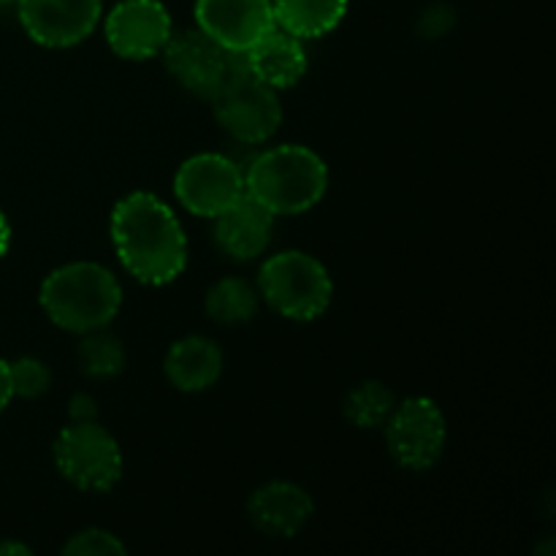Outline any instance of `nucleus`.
Masks as SVG:
<instances>
[{
	"label": "nucleus",
	"mask_w": 556,
	"mask_h": 556,
	"mask_svg": "<svg viewBox=\"0 0 556 556\" xmlns=\"http://www.w3.org/2000/svg\"><path fill=\"white\" fill-rule=\"evenodd\" d=\"M112 242L119 264L144 286H168L188 266V239L174 210L136 190L112 212Z\"/></svg>",
	"instance_id": "obj_1"
},
{
	"label": "nucleus",
	"mask_w": 556,
	"mask_h": 556,
	"mask_svg": "<svg viewBox=\"0 0 556 556\" xmlns=\"http://www.w3.org/2000/svg\"><path fill=\"white\" fill-rule=\"evenodd\" d=\"M329 168L302 144H282L255 155L244 168V193L271 215H302L324 199Z\"/></svg>",
	"instance_id": "obj_2"
},
{
	"label": "nucleus",
	"mask_w": 556,
	"mask_h": 556,
	"mask_svg": "<svg viewBox=\"0 0 556 556\" xmlns=\"http://www.w3.org/2000/svg\"><path fill=\"white\" fill-rule=\"evenodd\" d=\"M43 313L71 334L106 329L123 307L119 280L101 264L76 261L54 269L38 293Z\"/></svg>",
	"instance_id": "obj_3"
},
{
	"label": "nucleus",
	"mask_w": 556,
	"mask_h": 556,
	"mask_svg": "<svg viewBox=\"0 0 556 556\" xmlns=\"http://www.w3.org/2000/svg\"><path fill=\"white\" fill-rule=\"evenodd\" d=\"M255 288L261 299L288 320L320 318L334 293L326 266L302 250H282L266 258Z\"/></svg>",
	"instance_id": "obj_4"
},
{
	"label": "nucleus",
	"mask_w": 556,
	"mask_h": 556,
	"mask_svg": "<svg viewBox=\"0 0 556 556\" xmlns=\"http://www.w3.org/2000/svg\"><path fill=\"white\" fill-rule=\"evenodd\" d=\"M220 128L239 144H264L282 123V106L275 87L264 85L244 68L242 58L233 54V65L215 96L210 98Z\"/></svg>",
	"instance_id": "obj_5"
},
{
	"label": "nucleus",
	"mask_w": 556,
	"mask_h": 556,
	"mask_svg": "<svg viewBox=\"0 0 556 556\" xmlns=\"http://www.w3.org/2000/svg\"><path fill=\"white\" fill-rule=\"evenodd\" d=\"M54 465L81 492H109L123 478V451L98 421H71L54 440Z\"/></svg>",
	"instance_id": "obj_6"
},
{
	"label": "nucleus",
	"mask_w": 556,
	"mask_h": 556,
	"mask_svg": "<svg viewBox=\"0 0 556 556\" xmlns=\"http://www.w3.org/2000/svg\"><path fill=\"white\" fill-rule=\"evenodd\" d=\"M386 429V445L394 462L405 470H432L445 451L448 427L445 416L427 396H410L391 410Z\"/></svg>",
	"instance_id": "obj_7"
},
{
	"label": "nucleus",
	"mask_w": 556,
	"mask_h": 556,
	"mask_svg": "<svg viewBox=\"0 0 556 556\" xmlns=\"http://www.w3.org/2000/svg\"><path fill=\"white\" fill-rule=\"evenodd\" d=\"M174 193L190 215L217 217L244 195V172L231 157L201 152L179 166Z\"/></svg>",
	"instance_id": "obj_8"
},
{
	"label": "nucleus",
	"mask_w": 556,
	"mask_h": 556,
	"mask_svg": "<svg viewBox=\"0 0 556 556\" xmlns=\"http://www.w3.org/2000/svg\"><path fill=\"white\" fill-rule=\"evenodd\" d=\"M163 63L179 87L210 101L233 65V54L226 52L204 30H179L163 47Z\"/></svg>",
	"instance_id": "obj_9"
},
{
	"label": "nucleus",
	"mask_w": 556,
	"mask_h": 556,
	"mask_svg": "<svg viewBox=\"0 0 556 556\" xmlns=\"http://www.w3.org/2000/svg\"><path fill=\"white\" fill-rule=\"evenodd\" d=\"M106 43L117 58H157L172 38V14L161 0H119L103 22Z\"/></svg>",
	"instance_id": "obj_10"
},
{
	"label": "nucleus",
	"mask_w": 556,
	"mask_h": 556,
	"mask_svg": "<svg viewBox=\"0 0 556 556\" xmlns=\"http://www.w3.org/2000/svg\"><path fill=\"white\" fill-rule=\"evenodd\" d=\"M27 36L49 49H68L92 36L103 0H16Z\"/></svg>",
	"instance_id": "obj_11"
},
{
	"label": "nucleus",
	"mask_w": 556,
	"mask_h": 556,
	"mask_svg": "<svg viewBox=\"0 0 556 556\" xmlns=\"http://www.w3.org/2000/svg\"><path fill=\"white\" fill-rule=\"evenodd\" d=\"M195 25L226 52L242 54L275 27L271 0H195Z\"/></svg>",
	"instance_id": "obj_12"
},
{
	"label": "nucleus",
	"mask_w": 556,
	"mask_h": 556,
	"mask_svg": "<svg viewBox=\"0 0 556 556\" xmlns=\"http://www.w3.org/2000/svg\"><path fill=\"white\" fill-rule=\"evenodd\" d=\"M313 497L291 481H271L248 500V519L269 538H296L313 519Z\"/></svg>",
	"instance_id": "obj_13"
},
{
	"label": "nucleus",
	"mask_w": 556,
	"mask_h": 556,
	"mask_svg": "<svg viewBox=\"0 0 556 556\" xmlns=\"http://www.w3.org/2000/svg\"><path fill=\"white\" fill-rule=\"evenodd\" d=\"M215 220V242L228 258L255 261L266 253L275 233V215L250 199L248 193L223 210Z\"/></svg>",
	"instance_id": "obj_14"
},
{
	"label": "nucleus",
	"mask_w": 556,
	"mask_h": 556,
	"mask_svg": "<svg viewBox=\"0 0 556 556\" xmlns=\"http://www.w3.org/2000/svg\"><path fill=\"white\" fill-rule=\"evenodd\" d=\"M239 58H242L244 68L255 79L275 87L277 92L299 85L302 76L307 74V49H304V41L277 25L266 36H261L248 52L239 54Z\"/></svg>",
	"instance_id": "obj_15"
},
{
	"label": "nucleus",
	"mask_w": 556,
	"mask_h": 556,
	"mask_svg": "<svg viewBox=\"0 0 556 556\" xmlns=\"http://www.w3.org/2000/svg\"><path fill=\"white\" fill-rule=\"evenodd\" d=\"M163 369L174 389L185 394H199V391L212 389L220 378L223 351L201 334L182 337L168 348Z\"/></svg>",
	"instance_id": "obj_16"
},
{
	"label": "nucleus",
	"mask_w": 556,
	"mask_h": 556,
	"mask_svg": "<svg viewBox=\"0 0 556 556\" xmlns=\"http://www.w3.org/2000/svg\"><path fill=\"white\" fill-rule=\"evenodd\" d=\"M275 25L291 36L320 38L334 30L348 14V0H271Z\"/></svg>",
	"instance_id": "obj_17"
},
{
	"label": "nucleus",
	"mask_w": 556,
	"mask_h": 556,
	"mask_svg": "<svg viewBox=\"0 0 556 556\" xmlns=\"http://www.w3.org/2000/svg\"><path fill=\"white\" fill-rule=\"evenodd\" d=\"M258 288L242 277H223L206 293V315L223 326L250 324L258 315Z\"/></svg>",
	"instance_id": "obj_18"
},
{
	"label": "nucleus",
	"mask_w": 556,
	"mask_h": 556,
	"mask_svg": "<svg viewBox=\"0 0 556 556\" xmlns=\"http://www.w3.org/2000/svg\"><path fill=\"white\" fill-rule=\"evenodd\" d=\"M76 358H79V367L87 378H117L125 369V348L119 342V337H114L112 331L96 329L81 334L79 348H76Z\"/></svg>",
	"instance_id": "obj_19"
},
{
	"label": "nucleus",
	"mask_w": 556,
	"mask_h": 556,
	"mask_svg": "<svg viewBox=\"0 0 556 556\" xmlns=\"http://www.w3.org/2000/svg\"><path fill=\"white\" fill-rule=\"evenodd\" d=\"M396 400L380 380H364L345 396V418L358 429H378L389 421Z\"/></svg>",
	"instance_id": "obj_20"
},
{
	"label": "nucleus",
	"mask_w": 556,
	"mask_h": 556,
	"mask_svg": "<svg viewBox=\"0 0 556 556\" xmlns=\"http://www.w3.org/2000/svg\"><path fill=\"white\" fill-rule=\"evenodd\" d=\"M9 372L11 391H14V396H22V400H38V396L47 394V389L52 386V372H49V367L33 356L16 358L14 364H9Z\"/></svg>",
	"instance_id": "obj_21"
},
{
	"label": "nucleus",
	"mask_w": 556,
	"mask_h": 556,
	"mask_svg": "<svg viewBox=\"0 0 556 556\" xmlns=\"http://www.w3.org/2000/svg\"><path fill=\"white\" fill-rule=\"evenodd\" d=\"M65 556H109V554H125V543L109 530H81L71 535V541L63 546Z\"/></svg>",
	"instance_id": "obj_22"
},
{
	"label": "nucleus",
	"mask_w": 556,
	"mask_h": 556,
	"mask_svg": "<svg viewBox=\"0 0 556 556\" xmlns=\"http://www.w3.org/2000/svg\"><path fill=\"white\" fill-rule=\"evenodd\" d=\"M454 9L445 3H434L421 11L418 16V36L421 38H440L454 27Z\"/></svg>",
	"instance_id": "obj_23"
},
{
	"label": "nucleus",
	"mask_w": 556,
	"mask_h": 556,
	"mask_svg": "<svg viewBox=\"0 0 556 556\" xmlns=\"http://www.w3.org/2000/svg\"><path fill=\"white\" fill-rule=\"evenodd\" d=\"M68 416L74 424H87L98 418L96 400L90 394H74L68 402Z\"/></svg>",
	"instance_id": "obj_24"
},
{
	"label": "nucleus",
	"mask_w": 556,
	"mask_h": 556,
	"mask_svg": "<svg viewBox=\"0 0 556 556\" xmlns=\"http://www.w3.org/2000/svg\"><path fill=\"white\" fill-rule=\"evenodd\" d=\"M14 400V391H11V372H9V362L0 358V413L9 407V402Z\"/></svg>",
	"instance_id": "obj_25"
},
{
	"label": "nucleus",
	"mask_w": 556,
	"mask_h": 556,
	"mask_svg": "<svg viewBox=\"0 0 556 556\" xmlns=\"http://www.w3.org/2000/svg\"><path fill=\"white\" fill-rule=\"evenodd\" d=\"M9 244H11V226H9V220H5L3 212H0V258L5 255Z\"/></svg>",
	"instance_id": "obj_26"
},
{
	"label": "nucleus",
	"mask_w": 556,
	"mask_h": 556,
	"mask_svg": "<svg viewBox=\"0 0 556 556\" xmlns=\"http://www.w3.org/2000/svg\"><path fill=\"white\" fill-rule=\"evenodd\" d=\"M9 554H22V556H27L30 554V548L27 546H22V543H0V556H9Z\"/></svg>",
	"instance_id": "obj_27"
},
{
	"label": "nucleus",
	"mask_w": 556,
	"mask_h": 556,
	"mask_svg": "<svg viewBox=\"0 0 556 556\" xmlns=\"http://www.w3.org/2000/svg\"><path fill=\"white\" fill-rule=\"evenodd\" d=\"M3 5H16V0H0V9H3Z\"/></svg>",
	"instance_id": "obj_28"
}]
</instances>
